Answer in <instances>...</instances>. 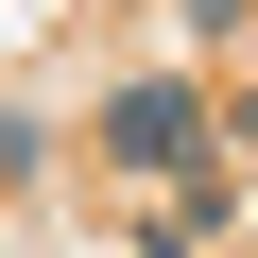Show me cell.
Segmentation results:
<instances>
[{"mask_svg":"<svg viewBox=\"0 0 258 258\" xmlns=\"http://www.w3.org/2000/svg\"><path fill=\"white\" fill-rule=\"evenodd\" d=\"M103 155H120V172H207V103H189V86H120V103H103Z\"/></svg>","mask_w":258,"mask_h":258,"instance_id":"1","label":"cell"}]
</instances>
